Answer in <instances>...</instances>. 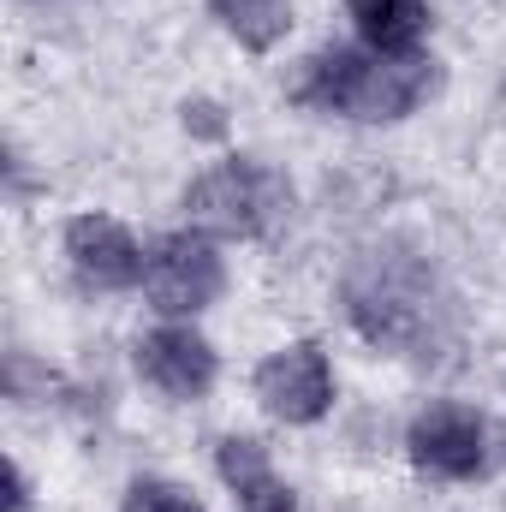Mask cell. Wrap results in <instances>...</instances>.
Wrapping results in <instances>:
<instances>
[{"label":"cell","instance_id":"obj_6","mask_svg":"<svg viewBox=\"0 0 506 512\" xmlns=\"http://www.w3.org/2000/svg\"><path fill=\"white\" fill-rule=\"evenodd\" d=\"M131 364H137L143 382L155 387L161 399H173V405H197L221 382V358H215V346L191 322H161V328L137 334Z\"/></svg>","mask_w":506,"mask_h":512},{"label":"cell","instance_id":"obj_3","mask_svg":"<svg viewBox=\"0 0 506 512\" xmlns=\"http://www.w3.org/2000/svg\"><path fill=\"white\" fill-rule=\"evenodd\" d=\"M185 215L209 239H268L292 215V179L262 155H227L185 185Z\"/></svg>","mask_w":506,"mask_h":512},{"label":"cell","instance_id":"obj_13","mask_svg":"<svg viewBox=\"0 0 506 512\" xmlns=\"http://www.w3.org/2000/svg\"><path fill=\"white\" fill-rule=\"evenodd\" d=\"M179 114H185V131H191V137H221V131H227V120H221L215 102H185Z\"/></svg>","mask_w":506,"mask_h":512},{"label":"cell","instance_id":"obj_4","mask_svg":"<svg viewBox=\"0 0 506 512\" xmlns=\"http://www.w3.org/2000/svg\"><path fill=\"white\" fill-rule=\"evenodd\" d=\"M227 292V256L209 233H161L143 262V298L161 310V322H191Z\"/></svg>","mask_w":506,"mask_h":512},{"label":"cell","instance_id":"obj_11","mask_svg":"<svg viewBox=\"0 0 506 512\" xmlns=\"http://www.w3.org/2000/svg\"><path fill=\"white\" fill-rule=\"evenodd\" d=\"M209 12L221 18V30L251 48V54H268L286 42L292 30V0H209Z\"/></svg>","mask_w":506,"mask_h":512},{"label":"cell","instance_id":"obj_2","mask_svg":"<svg viewBox=\"0 0 506 512\" xmlns=\"http://www.w3.org/2000/svg\"><path fill=\"white\" fill-rule=\"evenodd\" d=\"M435 78L441 72L429 54H376L364 42L358 48H316L292 78V102L310 114H334V120L393 126L435 96Z\"/></svg>","mask_w":506,"mask_h":512},{"label":"cell","instance_id":"obj_1","mask_svg":"<svg viewBox=\"0 0 506 512\" xmlns=\"http://www.w3.org/2000/svg\"><path fill=\"white\" fill-rule=\"evenodd\" d=\"M346 322L405 364H447L465 340V310L441 262L411 239H376L340 274Z\"/></svg>","mask_w":506,"mask_h":512},{"label":"cell","instance_id":"obj_5","mask_svg":"<svg viewBox=\"0 0 506 512\" xmlns=\"http://www.w3.org/2000/svg\"><path fill=\"white\" fill-rule=\"evenodd\" d=\"M405 453L417 471L441 477V483H471L495 465V435H489V417L471 411V405H453V399H435L411 417L405 429Z\"/></svg>","mask_w":506,"mask_h":512},{"label":"cell","instance_id":"obj_12","mask_svg":"<svg viewBox=\"0 0 506 512\" xmlns=\"http://www.w3.org/2000/svg\"><path fill=\"white\" fill-rule=\"evenodd\" d=\"M126 512H203L179 483H167V477H137L126 489Z\"/></svg>","mask_w":506,"mask_h":512},{"label":"cell","instance_id":"obj_8","mask_svg":"<svg viewBox=\"0 0 506 512\" xmlns=\"http://www.w3.org/2000/svg\"><path fill=\"white\" fill-rule=\"evenodd\" d=\"M66 262L90 292H131V286H143L149 251L114 215H78V221H66Z\"/></svg>","mask_w":506,"mask_h":512},{"label":"cell","instance_id":"obj_14","mask_svg":"<svg viewBox=\"0 0 506 512\" xmlns=\"http://www.w3.org/2000/svg\"><path fill=\"white\" fill-rule=\"evenodd\" d=\"M6 512H30V483H24V471H18V465L6 471Z\"/></svg>","mask_w":506,"mask_h":512},{"label":"cell","instance_id":"obj_10","mask_svg":"<svg viewBox=\"0 0 506 512\" xmlns=\"http://www.w3.org/2000/svg\"><path fill=\"white\" fill-rule=\"evenodd\" d=\"M346 18L364 48L376 54H423L429 0H346Z\"/></svg>","mask_w":506,"mask_h":512},{"label":"cell","instance_id":"obj_9","mask_svg":"<svg viewBox=\"0 0 506 512\" xmlns=\"http://www.w3.org/2000/svg\"><path fill=\"white\" fill-rule=\"evenodd\" d=\"M215 471L233 489L239 512H298L292 483L274 471V459H268V447L256 435H221L215 441Z\"/></svg>","mask_w":506,"mask_h":512},{"label":"cell","instance_id":"obj_7","mask_svg":"<svg viewBox=\"0 0 506 512\" xmlns=\"http://www.w3.org/2000/svg\"><path fill=\"white\" fill-rule=\"evenodd\" d=\"M256 399L280 423H322L334 411V364L316 340H292L256 364Z\"/></svg>","mask_w":506,"mask_h":512}]
</instances>
